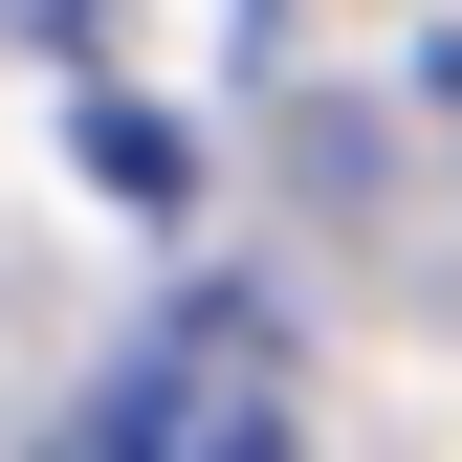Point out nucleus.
Returning a JSON list of instances; mask_svg holds the SVG:
<instances>
[{
  "label": "nucleus",
  "instance_id": "1",
  "mask_svg": "<svg viewBox=\"0 0 462 462\" xmlns=\"http://www.w3.org/2000/svg\"><path fill=\"white\" fill-rule=\"evenodd\" d=\"M88 462H286V309L264 286H177L110 374V440Z\"/></svg>",
  "mask_w": 462,
  "mask_h": 462
}]
</instances>
